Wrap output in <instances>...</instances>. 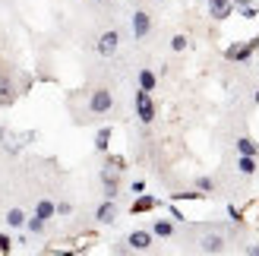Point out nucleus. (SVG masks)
<instances>
[{
	"mask_svg": "<svg viewBox=\"0 0 259 256\" xmlns=\"http://www.w3.org/2000/svg\"><path fill=\"white\" fill-rule=\"evenodd\" d=\"M95 222L98 225H114V222H117V202H114V199L101 202V206L95 209Z\"/></svg>",
	"mask_w": 259,
	"mask_h": 256,
	"instance_id": "obj_8",
	"label": "nucleus"
},
{
	"mask_svg": "<svg viewBox=\"0 0 259 256\" xmlns=\"http://www.w3.org/2000/svg\"><path fill=\"white\" fill-rule=\"evenodd\" d=\"M193 184H196V190H202V193H212V190H215V181H212V177H205V174H199Z\"/></svg>",
	"mask_w": 259,
	"mask_h": 256,
	"instance_id": "obj_22",
	"label": "nucleus"
},
{
	"mask_svg": "<svg viewBox=\"0 0 259 256\" xmlns=\"http://www.w3.org/2000/svg\"><path fill=\"white\" fill-rule=\"evenodd\" d=\"M256 48H259V35L250 38L247 45H231V48H225V60H231V63H247L253 57Z\"/></svg>",
	"mask_w": 259,
	"mask_h": 256,
	"instance_id": "obj_2",
	"label": "nucleus"
},
{
	"mask_svg": "<svg viewBox=\"0 0 259 256\" xmlns=\"http://www.w3.org/2000/svg\"><path fill=\"white\" fill-rule=\"evenodd\" d=\"M130 25H133V38H136V41H142V38L152 32V16H149L146 10H136L133 16H130Z\"/></svg>",
	"mask_w": 259,
	"mask_h": 256,
	"instance_id": "obj_5",
	"label": "nucleus"
},
{
	"mask_svg": "<svg viewBox=\"0 0 259 256\" xmlns=\"http://www.w3.org/2000/svg\"><path fill=\"white\" fill-rule=\"evenodd\" d=\"M158 206H161V199L139 193V196L133 199V206H130V212H133V215H139V212H152V209H158Z\"/></svg>",
	"mask_w": 259,
	"mask_h": 256,
	"instance_id": "obj_10",
	"label": "nucleus"
},
{
	"mask_svg": "<svg viewBox=\"0 0 259 256\" xmlns=\"http://www.w3.org/2000/svg\"><path fill=\"white\" fill-rule=\"evenodd\" d=\"M111 108H114V95H111V89L101 86V89H95V92L89 95V111H92V114H108Z\"/></svg>",
	"mask_w": 259,
	"mask_h": 256,
	"instance_id": "obj_3",
	"label": "nucleus"
},
{
	"mask_svg": "<svg viewBox=\"0 0 259 256\" xmlns=\"http://www.w3.org/2000/svg\"><path fill=\"white\" fill-rule=\"evenodd\" d=\"M35 215H41V219H54L57 215V202H51V199H38V206H35Z\"/></svg>",
	"mask_w": 259,
	"mask_h": 256,
	"instance_id": "obj_15",
	"label": "nucleus"
},
{
	"mask_svg": "<svg viewBox=\"0 0 259 256\" xmlns=\"http://www.w3.org/2000/svg\"><path fill=\"white\" fill-rule=\"evenodd\" d=\"M13 98V82H10V76L0 73V101H10Z\"/></svg>",
	"mask_w": 259,
	"mask_h": 256,
	"instance_id": "obj_21",
	"label": "nucleus"
},
{
	"mask_svg": "<svg viewBox=\"0 0 259 256\" xmlns=\"http://www.w3.org/2000/svg\"><path fill=\"white\" fill-rule=\"evenodd\" d=\"M205 7H209V16L225 22L231 19V13H234V0H205Z\"/></svg>",
	"mask_w": 259,
	"mask_h": 256,
	"instance_id": "obj_7",
	"label": "nucleus"
},
{
	"mask_svg": "<svg viewBox=\"0 0 259 256\" xmlns=\"http://www.w3.org/2000/svg\"><path fill=\"white\" fill-rule=\"evenodd\" d=\"M187 45H190L187 35H174L171 38V51H177V54H180V51H187Z\"/></svg>",
	"mask_w": 259,
	"mask_h": 256,
	"instance_id": "obj_24",
	"label": "nucleus"
},
{
	"mask_svg": "<svg viewBox=\"0 0 259 256\" xmlns=\"http://www.w3.org/2000/svg\"><path fill=\"white\" fill-rule=\"evenodd\" d=\"M234 10L240 13L243 19H256L259 16V4H256V0H234Z\"/></svg>",
	"mask_w": 259,
	"mask_h": 256,
	"instance_id": "obj_13",
	"label": "nucleus"
},
{
	"mask_svg": "<svg viewBox=\"0 0 259 256\" xmlns=\"http://www.w3.org/2000/svg\"><path fill=\"white\" fill-rule=\"evenodd\" d=\"M25 222H29V219H25L22 209H10V212H7V225H10V228H22Z\"/></svg>",
	"mask_w": 259,
	"mask_h": 256,
	"instance_id": "obj_20",
	"label": "nucleus"
},
{
	"mask_svg": "<svg viewBox=\"0 0 259 256\" xmlns=\"http://www.w3.org/2000/svg\"><path fill=\"white\" fill-rule=\"evenodd\" d=\"M152 231H133V234H130L126 237V244H130V250H149L152 247Z\"/></svg>",
	"mask_w": 259,
	"mask_h": 256,
	"instance_id": "obj_11",
	"label": "nucleus"
},
{
	"mask_svg": "<svg viewBox=\"0 0 259 256\" xmlns=\"http://www.w3.org/2000/svg\"><path fill=\"white\" fill-rule=\"evenodd\" d=\"M123 164H126V161H123L120 155H108V168H117V171H123Z\"/></svg>",
	"mask_w": 259,
	"mask_h": 256,
	"instance_id": "obj_25",
	"label": "nucleus"
},
{
	"mask_svg": "<svg viewBox=\"0 0 259 256\" xmlns=\"http://www.w3.org/2000/svg\"><path fill=\"white\" fill-rule=\"evenodd\" d=\"M133 193H136V196L146 193V181H133Z\"/></svg>",
	"mask_w": 259,
	"mask_h": 256,
	"instance_id": "obj_30",
	"label": "nucleus"
},
{
	"mask_svg": "<svg viewBox=\"0 0 259 256\" xmlns=\"http://www.w3.org/2000/svg\"><path fill=\"white\" fill-rule=\"evenodd\" d=\"M155 86H158V76L152 70H139V89H146V92H155Z\"/></svg>",
	"mask_w": 259,
	"mask_h": 256,
	"instance_id": "obj_17",
	"label": "nucleus"
},
{
	"mask_svg": "<svg viewBox=\"0 0 259 256\" xmlns=\"http://www.w3.org/2000/svg\"><path fill=\"white\" fill-rule=\"evenodd\" d=\"M253 101H256V105H259V89H256V95H253Z\"/></svg>",
	"mask_w": 259,
	"mask_h": 256,
	"instance_id": "obj_32",
	"label": "nucleus"
},
{
	"mask_svg": "<svg viewBox=\"0 0 259 256\" xmlns=\"http://www.w3.org/2000/svg\"><path fill=\"white\" fill-rule=\"evenodd\" d=\"M228 215H231V222H243V212L237 206H228Z\"/></svg>",
	"mask_w": 259,
	"mask_h": 256,
	"instance_id": "obj_28",
	"label": "nucleus"
},
{
	"mask_svg": "<svg viewBox=\"0 0 259 256\" xmlns=\"http://www.w3.org/2000/svg\"><path fill=\"white\" fill-rule=\"evenodd\" d=\"M167 209H171V219H174V222H187V215L180 212V209L174 206V202H171V206H167Z\"/></svg>",
	"mask_w": 259,
	"mask_h": 256,
	"instance_id": "obj_26",
	"label": "nucleus"
},
{
	"mask_svg": "<svg viewBox=\"0 0 259 256\" xmlns=\"http://www.w3.org/2000/svg\"><path fill=\"white\" fill-rule=\"evenodd\" d=\"M70 212H73L70 202H57V215H70Z\"/></svg>",
	"mask_w": 259,
	"mask_h": 256,
	"instance_id": "obj_29",
	"label": "nucleus"
},
{
	"mask_svg": "<svg viewBox=\"0 0 259 256\" xmlns=\"http://www.w3.org/2000/svg\"><path fill=\"white\" fill-rule=\"evenodd\" d=\"M0 139H4V149L16 155V152L25 146V139H32V133H25V136H16V133H10V130H0Z\"/></svg>",
	"mask_w": 259,
	"mask_h": 256,
	"instance_id": "obj_9",
	"label": "nucleus"
},
{
	"mask_svg": "<svg viewBox=\"0 0 259 256\" xmlns=\"http://www.w3.org/2000/svg\"><path fill=\"white\" fill-rule=\"evenodd\" d=\"M98 4H101V0H98Z\"/></svg>",
	"mask_w": 259,
	"mask_h": 256,
	"instance_id": "obj_34",
	"label": "nucleus"
},
{
	"mask_svg": "<svg viewBox=\"0 0 259 256\" xmlns=\"http://www.w3.org/2000/svg\"><path fill=\"white\" fill-rule=\"evenodd\" d=\"M237 171H240L243 177H253V174H256V155H240V158H237Z\"/></svg>",
	"mask_w": 259,
	"mask_h": 256,
	"instance_id": "obj_16",
	"label": "nucleus"
},
{
	"mask_svg": "<svg viewBox=\"0 0 259 256\" xmlns=\"http://www.w3.org/2000/svg\"><path fill=\"white\" fill-rule=\"evenodd\" d=\"M234 146H237V155H256V158H259V146L253 143L250 136H240Z\"/></svg>",
	"mask_w": 259,
	"mask_h": 256,
	"instance_id": "obj_14",
	"label": "nucleus"
},
{
	"mask_svg": "<svg viewBox=\"0 0 259 256\" xmlns=\"http://www.w3.org/2000/svg\"><path fill=\"white\" fill-rule=\"evenodd\" d=\"M243 253H247V256H259V244H250V247H243Z\"/></svg>",
	"mask_w": 259,
	"mask_h": 256,
	"instance_id": "obj_31",
	"label": "nucleus"
},
{
	"mask_svg": "<svg viewBox=\"0 0 259 256\" xmlns=\"http://www.w3.org/2000/svg\"><path fill=\"white\" fill-rule=\"evenodd\" d=\"M117 168H108L105 164V171H101V187H105V199H117V190H120V181H117Z\"/></svg>",
	"mask_w": 259,
	"mask_h": 256,
	"instance_id": "obj_6",
	"label": "nucleus"
},
{
	"mask_svg": "<svg viewBox=\"0 0 259 256\" xmlns=\"http://www.w3.org/2000/svg\"><path fill=\"white\" fill-rule=\"evenodd\" d=\"M10 250H13V240L7 234H0V253H10Z\"/></svg>",
	"mask_w": 259,
	"mask_h": 256,
	"instance_id": "obj_27",
	"label": "nucleus"
},
{
	"mask_svg": "<svg viewBox=\"0 0 259 256\" xmlns=\"http://www.w3.org/2000/svg\"><path fill=\"white\" fill-rule=\"evenodd\" d=\"M152 234H155V237H171V234H174V222L158 219V222L152 225Z\"/></svg>",
	"mask_w": 259,
	"mask_h": 256,
	"instance_id": "obj_18",
	"label": "nucleus"
},
{
	"mask_svg": "<svg viewBox=\"0 0 259 256\" xmlns=\"http://www.w3.org/2000/svg\"><path fill=\"white\" fill-rule=\"evenodd\" d=\"M133 105H136V117L142 123H152L155 120V101H152V92H146V89H139V92L133 95Z\"/></svg>",
	"mask_w": 259,
	"mask_h": 256,
	"instance_id": "obj_1",
	"label": "nucleus"
},
{
	"mask_svg": "<svg viewBox=\"0 0 259 256\" xmlns=\"http://www.w3.org/2000/svg\"><path fill=\"white\" fill-rule=\"evenodd\" d=\"M98 54L101 57H114L117 54V48H120V32L117 29H108V32H101V38H98Z\"/></svg>",
	"mask_w": 259,
	"mask_h": 256,
	"instance_id": "obj_4",
	"label": "nucleus"
},
{
	"mask_svg": "<svg viewBox=\"0 0 259 256\" xmlns=\"http://www.w3.org/2000/svg\"><path fill=\"white\" fill-rule=\"evenodd\" d=\"M25 228H29L32 234H41V231H45V219H41V215H35V219L25 222Z\"/></svg>",
	"mask_w": 259,
	"mask_h": 256,
	"instance_id": "obj_23",
	"label": "nucleus"
},
{
	"mask_svg": "<svg viewBox=\"0 0 259 256\" xmlns=\"http://www.w3.org/2000/svg\"><path fill=\"white\" fill-rule=\"evenodd\" d=\"M158 4H164V0H158Z\"/></svg>",
	"mask_w": 259,
	"mask_h": 256,
	"instance_id": "obj_33",
	"label": "nucleus"
},
{
	"mask_svg": "<svg viewBox=\"0 0 259 256\" xmlns=\"http://www.w3.org/2000/svg\"><path fill=\"white\" fill-rule=\"evenodd\" d=\"M108 146H111V126H101V130L95 133V149L108 152Z\"/></svg>",
	"mask_w": 259,
	"mask_h": 256,
	"instance_id": "obj_19",
	"label": "nucleus"
},
{
	"mask_svg": "<svg viewBox=\"0 0 259 256\" xmlns=\"http://www.w3.org/2000/svg\"><path fill=\"white\" fill-rule=\"evenodd\" d=\"M199 250H202V253H222V250H225V237H222V234H205V237L199 240Z\"/></svg>",
	"mask_w": 259,
	"mask_h": 256,
	"instance_id": "obj_12",
	"label": "nucleus"
}]
</instances>
